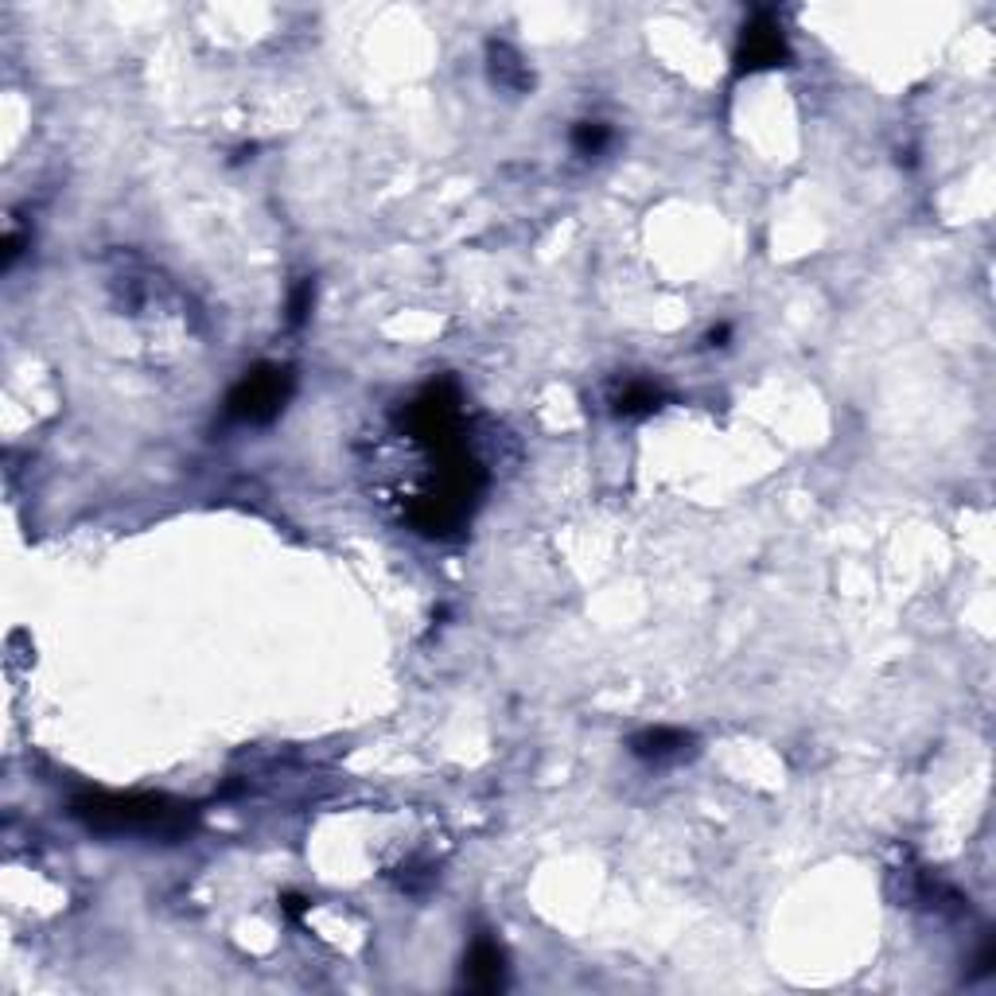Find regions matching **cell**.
<instances>
[{
    "instance_id": "cell-10",
    "label": "cell",
    "mask_w": 996,
    "mask_h": 996,
    "mask_svg": "<svg viewBox=\"0 0 996 996\" xmlns=\"http://www.w3.org/2000/svg\"><path fill=\"white\" fill-rule=\"evenodd\" d=\"M725 339H728V324H720V327L708 332V347H725Z\"/></svg>"
},
{
    "instance_id": "cell-7",
    "label": "cell",
    "mask_w": 996,
    "mask_h": 996,
    "mask_svg": "<svg viewBox=\"0 0 996 996\" xmlns=\"http://www.w3.org/2000/svg\"><path fill=\"white\" fill-rule=\"evenodd\" d=\"M490 79L507 90H525L530 86V70L522 67V59L507 44H490Z\"/></svg>"
},
{
    "instance_id": "cell-5",
    "label": "cell",
    "mask_w": 996,
    "mask_h": 996,
    "mask_svg": "<svg viewBox=\"0 0 996 996\" xmlns=\"http://www.w3.org/2000/svg\"><path fill=\"white\" fill-rule=\"evenodd\" d=\"M464 977H467V985L483 988V993H490V988L502 985V950H498L490 938H479V942L472 946Z\"/></svg>"
},
{
    "instance_id": "cell-1",
    "label": "cell",
    "mask_w": 996,
    "mask_h": 996,
    "mask_svg": "<svg viewBox=\"0 0 996 996\" xmlns=\"http://www.w3.org/2000/svg\"><path fill=\"white\" fill-rule=\"evenodd\" d=\"M74 818L102 833H175L184 825V810L152 795H90L74 802Z\"/></svg>"
},
{
    "instance_id": "cell-3",
    "label": "cell",
    "mask_w": 996,
    "mask_h": 996,
    "mask_svg": "<svg viewBox=\"0 0 996 996\" xmlns=\"http://www.w3.org/2000/svg\"><path fill=\"white\" fill-rule=\"evenodd\" d=\"M787 59V39H783V27L760 12L752 24L743 27L740 35V51H736V74H755V70L778 67Z\"/></svg>"
},
{
    "instance_id": "cell-8",
    "label": "cell",
    "mask_w": 996,
    "mask_h": 996,
    "mask_svg": "<svg viewBox=\"0 0 996 996\" xmlns=\"http://www.w3.org/2000/svg\"><path fill=\"white\" fill-rule=\"evenodd\" d=\"M607 140H612V129L600 121H580L577 129H572V149L584 152V157H595V152L607 149Z\"/></svg>"
},
{
    "instance_id": "cell-2",
    "label": "cell",
    "mask_w": 996,
    "mask_h": 996,
    "mask_svg": "<svg viewBox=\"0 0 996 996\" xmlns=\"http://www.w3.org/2000/svg\"><path fill=\"white\" fill-rule=\"evenodd\" d=\"M292 394V374L280 367H257L230 390L227 413L242 425H269Z\"/></svg>"
},
{
    "instance_id": "cell-9",
    "label": "cell",
    "mask_w": 996,
    "mask_h": 996,
    "mask_svg": "<svg viewBox=\"0 0 996 996\" xmlns=\"http://www.w3.org/2000/svg\"><path fill=\"white\" fill-rule=\"evenodd\" d=\"M312 300H315V285L312 280H300L297 289H292V300H289V324L300 327L308 320V312H312Z\"/></svg>"
},
{
    "instance_id": "cell-4",
    "label": "cell",
    "mask_w": 996,
    "mask_h": 996,
    "mask_svg": "<svg viewBox=\"0 0 996 996\" xmlns=\"http://www.w3.org/2000/svg\"><path fill=\"white\" fill-rule=\"evenodd\" d=\"M690 748H693V736L682 732V728H647V732H638L630 740V752L647 763H673L682 760V755H690Z\"/></svg>"
},
{
    "instance_id": "cell-6",
    "label": "cell",
    "mask_w": 996,
    "mask_h": 996,
    "mask_svg": "<svg viewBox=\"0 0 996 996\" xmlns=\"http://www.w3.org/2000/svg\"><path fill=\"white\" fill-rule=\"evenodd\" d=\"M658 409H662V390L650 382H627L615 394V413L619 417H650Z\"/></svg>"
}]
</instances>
